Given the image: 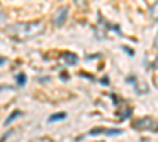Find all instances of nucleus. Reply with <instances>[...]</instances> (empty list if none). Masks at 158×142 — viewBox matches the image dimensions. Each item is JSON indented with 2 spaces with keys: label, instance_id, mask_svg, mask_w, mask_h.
Masks as SVG:
<instances>
[{
  "label": "nucleus",
  "instance_id": "obj_1",
  "mask_svg": "<svg viewBox=\"0 0 158 142\" xmlns=\"http://www.w3.org/2000/svg\"><path fill=\"white\" fill-rule=\"evenodd\" d=\"M8 33L17 38L19 41L30 40L38 35L44 33V24L41 21H32V22H17L8 27Z\"/></svg>",
  "mask_w": 158,
  "mask_h": 142
},
{
  "label": "nucleus",
  "instance_id": "obj_2",
  "mask_svg": "<svg viewBox=\"0 0 158 142\" xmlns=\"http://www.w3.org/2000/svg\"><path fill=\"white\" fill-rule=\"evenodd\" d=\"M131 128H134L136 131H158V122L152 117H142L138 118L131 123Z\"/></svg>",
  "mask_w": 158,
  "mask_h": 142
},
{
  "label": "nucleus",
  "instance_id": "obj_3",
  "mask_svg": "<svg viewBox=\"0 0 158 142\" xmlns=\"http://www.w3.org/2000/svg\"><path fill=\"white\" fill-rule=\"evenodd\" d=\"M67 16H68V6H62V8H59L57 14H55V17H54V24L57 25V27L63 25L65 21H67Z\"/></svg>",
  "mask_w": 158,
  "mask_h": 142
},
{
  "label": "nucleus",
  "instance_id": "obj_4",
  "mask_svg": "<svg viewBox=\"0 0 158 142\" xmlns=\"http://www.w3.org/2000/svg\"><path fill=\"white\" fill-rule=\"evenodd\" d=\"M62 60L67 63L68 66H74L78 62H79V59H78V55L76 54H73V52H63L62 54Z\"/></svg>",
  "mask_w": 158,
  "mask_h": 142
},
{
  "label": "nucleus",
  "instance_id": "obj_5",
  "mask_svg": "<svg viewBox=\"0 0 158 142\" xmlns=\"http://www.w3.org/2000/svg\"><path fill=\"white\" fill-rule=\"evenodd\" d=\"M65 118H67V112H55L48 118V122L49 123H55V122H62Z\"/></svg>",
  "mask_w": 158,
  "mask_h": 142
},
{
  "label": "nucleus",
  "instance_id": "obj_6",
  "mask_svg": "<svg viewBox=\"0 0 158 142\" xmlns=\"http://www.w3.org/2000/svg\"><path fill=\"white\" fill-rule=\"evenodd\" d=\"M22 115V111H19V109H16V111H13L11 114H10V115H8V118L3 122V125L6 126V125H10V123L13 122V120H16L17 117H21Z\"/></svg>",
  "mask_w": 158,
  "mask_h": 142
},
{
  "label": "nucleus",
  "instance_id": "obj_7",
  "mask_svg": "<svg viewBox=\"0 0 158 142\" xmlns=\"http://www.w3.org/2000/svg\"><path fill=\"white\" fill-rule=\"evenodd\" d=\"M14 81H16V84L19 85V87H24L25 82H27V76H25V73H17V74L14 76Z\"/></svg>",
  "mask_w": 158,
  "mask_h": 142
},
{
  "label": "nucleus",
  "instance_id": "obj_8",
  "mask_svg": "<svg viewBox=\"0 0 158 142\" xmlns=\"http://www.w3.org/2000/svg\"><path fill=\"white\" fill-rule=\"evenodd\" d=\"M149 13H150V17H152V21H158V2H155L150 9H149Z\"/></svg>",
  "mask_w": 158,
  "mask_h": 142
},
{
  "label": "nucleus",
  "instance_id": "obj_9",
  "mask_svg": "<svg viewBox=\"0 0 158 142\" xmlns=\"http://www.w3.org/2000/svg\"><path fill=\"white\" fill-rule=\"evenodd\" d=\"M131 112H133V109L131 107H125V111H122V112H117V115H119V118L120 120H123V118H127V117H130L131 115Z\"/></svg>",
  "mask_w": 158,
  "mask_h": 142
},
{
  "label": "nucleus",
  "instance_id": "obj_10",
  "mask_svg": "<svg viewBox=\"0 0 158 142\" xmlns=\"http://www.w3.org/2000/svg\"><path fill=\"white\" fill-rule=\"evenodd\" d=\"M103 134H106V136H120V134H123V131H122V129H114V128H111V129H105Z\"/></svg>",
  "mask_w": 158,
  "mask_h": 142
},
{
  "label": "nucleus",
  "instance_id": "obj_11",
  "mask_svg": "<svg viewBox=\"0 0 158 142\" xmlns=\"http://www.w3.org/2000/svg\"><path fill=\"white\" fill-rule=\"evenodd\" d=\"M11 134H13V129H8V131H6V133H5V134H3V136H2V137H0V142H5V140H6V139H8V137H10V136H11Z\"/></svg>",
  "mask_w": 158,
  "mask_h": 142
},
{
  "label": "nucleus",
  "instance_id": "obj_12",
  "mask_svg": "<svg viewBox=\"0 0 158 142\" xmlns=\"http://www.w3.org/2000/svg\"><path fill=\"white\" fill-rule=\"evenodd\" d=\"M122 49H123V51H125V52H127L130 57H133V55H134V51L131 49V47H127V46L123 44V46H122Z\"/></svg>",
  "mask_w": 158,
  "mask_h": 142
},
{
  "label": "nucleus",
  "instance_id": "obj_13",
  "mask_svg": "<svg viewBox=\"0 0 158 142\" xmlns=\"http://www.w3.org/2000/svg\"><path fill=\"white\" fill-rule=\"evenodd\" d=\"M0 90H13V87L8 84H0Z\"/></svg>",
  "mask_w": 158,
  "mask_h": 142
},
{
  "label": "nucleus",
  "instance_id": "obj_14",
  "mask_svg": "<svg viewBox=\"0 0 158 142\" xmlns=\"http://www.w3.org/2000/svg\"><path fill=\"white\" fill-rule=\"evenodd\" d=\"M111 98H112V101H114V104H116V106H119V104H120V103H119V98L116 96V95H112V93H111Z\"/></svg>",
  "mask_w": 158,
  "mask_h": 142
},
{
  "label": "nucleus",
  "instance_id": "obj_15",
  "mask_svg": "<svg viewBox=\"0 0 158 142\" xmlns=\"http://www.w3.org/2000/svg\"><path fill=\"white\" fill-rule=\"evenodd\" d=\"M60 76H62V81H68V74L67 73H62Z\"/></svg>",
  "mask_w": 158,
  "mask_h": 142
},
{
  "label": "nucleus",
  "instance_id": "obj_16",
  "mask_svg": "<svg viewBox=\"0 0 158 142\" xmlns=\"http://www.w3.org/2000/svg\"><path fill=\"white\" fill-rule=\"evenodd\" d=\"M101 84H103V85H108V84H109V79H108V76H105V79L101 81Z\"/></svg>",
  "mask_w": 158,
  "mask_h": 142
},
{
  "label": "nucleus",
  "instance_id": "obj_17",
  "mask_svg": "<svg viewBox=\"0 0 158 142\" xmlns=\"http://www.w3.org/2000/svg\"><path fill=\"white\" fill-rule=\"evenodd\" d=\"M153 46L158 49V33H156V36H155V41H153Z\"/></svg>",
  "mask_w": 158,
  "mask_h": 142
},
{
  "label": "nucleus",
  "instance_id": "obj_18",
  "mask_svg": "<svg viewBox=\"0 0 158 142\" xmlns=\"http://www.w3.org/2000/svg\"><path fill=\"white\" fill-rule=\"evenodd\" d=\"M6 62V59H5V57H2V59H0V63H5Z\"/></svg>",
  "mask_w": 158,
  "mask_h": 142
}]
</instances>
